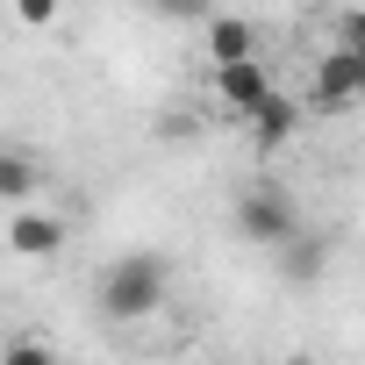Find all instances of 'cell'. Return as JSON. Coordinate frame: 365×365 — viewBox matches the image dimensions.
Returning a JSON list of instances; mask_svg holds the SVG:
<instances>
[{"mask_svg":"<svg viewBox=\"0 0 365 365\" xmlns=\"http://www.w3.org/2000/svg\"><path fill=\"white\" fill-rule=\"evenodd\" d=\"M165 294H172V265L158 251H129L101 272V315L108 322H143L165 308Z\"/></svg>","mask_w":365,"mask_h":365,"instance_id":"6da1fadb","label":"cell"},{"mask_svg":"<svg viewBox=\"0 0 365 365\" xmlns=\"http://www.w3.org/2000/svg\"><path fill=\"white\" fill-rule=\"evenodd\" d=\"M58 8H65V0H15V22H22V29H51Z\"/></svg>","mask_w":365,"mask_h":365,"instance_id":"9c48e42d","label":"cell"},{"mask_svg":"<svg viewBox=\"0 0 365 365\" xmlns=\"http://www.w3.org/2000/svg\"><path fill=\"white\" fill-rule=\"evenodd\" d=\"M287 251H294V279H315V272H322V244H315V237H294Z\"/></svg>","mask_w":365,"mask_h":365,"instance_id":"30bf717a","label":"cell"},{"mask_svg":"<svg viewBox=\"0 0 365 365\" xmlns=\"http://www.w3.org/2000/svg\"><path fill=\"white\" fill-rule=\"evenodd\" d=\"M336 43L365 58V8H344V15H336Z\"/></svg>","mask_w":365,"mask_h":365,"instance_id":"8fae6325","label":"cell"},{"mask_svg":"<svg viewBox=\"0 0 365 365\" xmlns=\"http://www.w3.org/2000/svg\"><path fill=\"white\" fill-rule=\"evenodd\" d=\"M230 58H258V29L244 15H208V65H230Z\"/></svg>","mask_w":365,"mask_h":365,"instance_id":"52a82bcc","label":"cell"},{"mask_svg":"<svg viewBox=\"0 0 365 365\" xmlns=\"http://www.w3.org/2000/svg\"><path fill=\"white\" fill-rule=\"evenodd\" d=\"M36 187H43L36 158H29V150H0V201H8V208H29Z\"/></svg>","mask_w":365,"mask_h":365,"instance_id":"ba28073f","label":"cell"},{"mask_svg":"<svg viewBox=\"0 0 365 365\" xmlns=\"http://www.w3.org/2000/svg\"><path fill=\"white\" fill-rule=\"evenodd\" d=\"M315 101H322V108H358V101H365V58L336 43V51L315 65Z\"/></svg>","mask_w":365,"mask_h":365,"instance_id":"5b68a950","label":"cell"},{"mask_svg":"<svg viewBox=\"0 0 365 365\" xmlns=\"http://www.w3.org/2000/svg\"><path fill=\"white\" fill-rule=\"evenodd\" d=\"M244 129H251V143H258V150H279V143H294V129H301V101H294V93H272Z\"/></svg>","mask_w":365,"mask_h":365,"instance_id":"8992f818","label":"cell"},{"mask_svg":"<svg viewBox=\"0 0 365 365\" xmlns=\"http://www.w3.org/2000/svg\"><path fill=\"white\" fill-rule=\"evenodd\" d=\"M65 237H72V230H65V215H43L36 201L8 215V251H15V258H58V251H65Z\"/></svg>","mask_w":365,"mask_h":365,"instance_id":"277c9868","label":"cell"},{"mask_svg":"<svg viewBox=\"0 0 365 365\" xmlns=\"http://www.w3.org/2000/svg\"><path fill=\"white\" fill-rule=\"evenodd\" d=\"M158 15H172V22H208L215 0H158Z\"/></svg>","mask_w":365,"mask_h":365,"instance_id":"7c38bea8","label":"cell"},{"mask_svg":"<svg viewBox=\"0 0 365 365\" xmlns=\"http://www.w3.org/2000/svg\"><path fill=\"white\" fill-rule=\"evenodd\" d=\"M272 93H279V86H272V65H265V58H230V65H215V108H222L230 122H251Z\"/></svg>","mask_w":365,"mask_h":365,"instance_id":"3957f363","label":"cell"},{"mask_svg":"<svg viewBox=\"0 0 365 365\" xmlns=\"http://www.w3.org/2000/svg\"><path fill=\"white\" fill-rule=\"evenodd\" d=\"M237 237L244 244H258V251H287L294 237H301V208L279 194V187H251V194H237Z\"/></svg>","mask_w":365,"mask_h":365,"instance_id":"7a4b0ae2","label":"cell"}]
</instances>
